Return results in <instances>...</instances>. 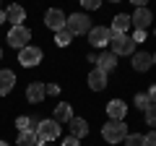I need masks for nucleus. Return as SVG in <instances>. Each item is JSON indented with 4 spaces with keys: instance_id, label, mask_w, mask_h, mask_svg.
Returning a JSON list of instances; mask_svg holds the SVG:
<instances>
[{
    "instance_id": "nucleus-25",
    "label": "nucleus",
    "mask_w": 156,
    "mask_h": 146,
    "mask_svg": "<svg viewBox=\"0 0 156 146\" xmlns=\"http://www.w3.org/2000/svg\"><path fill=\"white\" fill-rule=\"evenodd\" d=\"M148 104H151V102H148V97H146V94H138V97H135V107H138V110H146Z\"/></svg>"
},
{
    "instance_id": "nucleus-2",
    "label": "nucleus",
    "mask_w": 156,
    "mask_h": 146,
    "mask_svg": "<svg viewBox=\"0 0 156 146\" xmlns=\"http://www.w3.org/2000/svg\"><path fill=\"white\" fill-rule=\"evenodd\" d=\"M101 138H104L107 144H120V141L128 138V125H125L122 120H109V123L101 128Z\"/></svg>"
},
{
    "instance_id": "nucleus-3",
    "label": "nucleus",
    "mask_w": 156,
    "mask_h": 146,
    "mask_svg": "<svg viewBox=\"0 0 156 146\" xmlns=\"http://www.w3.org/2000/svg\"><path fill=\"white\" fill-rule=\"evenodd\" d=\"M109 45H112V55H135V42L130 39L128 34H115L112 31V39H109Z\"/></svg>"
},
{
    "instance_id": "nucleus-29",
    "label": "nucleus",
    "mask_w": 156,
    "mask_h": 146,
    "mask_svg": "<svg viewBox=\"0 0 156 146\" xmlns=\"http://www.w3.org/2000/svg\"><path fill=\"white\" fill-rule=\"evenodd\" d=\"M146 146H156V130H151V133L146 136Z\"/></svg>"
},
{
    "instance_id": "nucleus-1",
    "label": "nucleus",
    "mask_w": 156,
    "mask_h": 146,
    "mask_svg": "<svg viewBox=\"0 0 156 146\" xmlns=\"http://www.w3.org/2000/svg\"><path fill=\"white\" fill-rule=\"evenodd\" d=\"M34 133H37L39 138V146L50 144V141L60 138V123H55V120H39L37 128H34Z\"/></svg>"
},
{
    "instance_id": "nucleus-30",
    "label": "nucleus",
    "mask_w": 156,
    "mask_h": 146,
    "mask_svg": "<svg viewBox=\"0 0 156 146\" xmlns=\"http://www.w3.org/2000/svg\"><path fill=\"white\" fill-rule=\"evenodd\" d=\"M60 146H78V138H73V136H68V138H62Z\"/></svg>"
},
{
    "instance_id": "nucleus-33",
    "label": "nucleus",
    "mask_w": 156,
    "mask_h": 146,
    "mask_svg": "<svg viewBox=\"0 0 156 146\" xmlns=\"http://www.w3.org/2000/svg\"><path fill=\"white\" fill-rule=\"evenodd\" d=\"M151 65H156V55H154V57H151Z\"/></svg>"
},
{
    "instance_id": "nucleus-36",
    "label": "nucleus",
    "mask_w": 156,
    "mask_h": 146,
    "mask_svg": "<svg viewBox=\"0 0 156 146\" xmlns=\"http://www.w3.org/2000/svg\"><path fill=\"white\" fill-rule=\"evenodd\" d=\"M44 146H50V144H44Z\"/></svg>"
},
{
    "instance_id": "nucleus-13",
    "label": "nucleus",
    "mask_w": 156,
    "mask_h": 146,
    "mask_svg": "<svg viewBox=\"0 0 156 146\" xmlns=\"http://www.w3.org/2000/svg\"><path fill=\"white\" fill-rule=\"evenodd\" d=\"M96 68H99L101 73H109L117 68V55H112V52H101L99 57H96Z\"/></svg>"
},
{
    "instance_id": "nucleus-34",
    "label": "nucleus",
    "mask_w": 156,
    "mask_h": 146,
    "mask_svg": "<svg viewBox=\"0 0 156 146\" xmlns=\"http://www.w3.org/2000/svg\"><path fill=\"white\" fill-rule=\"evenodd\" d=\"M0 146H8V144H5V141H0Z\"/></svg>"
},
{
    "instance_id": "nucleus-10",
    "label": "nucleus",
    "mask_w": 156,
    "mask_h": 146,
    "mask_svg": "<svg viewBox=\"0 0 156 146\" xmlns=\"http://www.w3.org/2000/svg\"><path fill=\"white\" fill-rule=\"evenodd\" d=\"M107 115H109V120H122L125 115H128V104H125L122 99L107 102Z\"/></svg>"
},
{
    "instance_id": "nucleus-15",
    "label": "nucleus",
    "mask_w": 156,
    "mask_h": 146,
    "mask_svg": "<svg viewBox=\"0 0 156 146\" xmlns=\"http://www.w3.org/2000/svg\"><path fill=\"white\" fill-rule=\"evenodd\" d=\"M76 118V115H73V107L68 104V102H60V104L55 107V123H70V120Z\"/></svg>"
},
{
    "instance_id": "nucleus-22",
    "label": "nucleus",
    "mask_w": 156,
    "mask_h": 146,
    "mask_svg": "<svg viewBox=\"0 0 156 146\" xmlns=\"http://www.w3.org/2000/svg\"><path fill=\"white\" fill-rule=\"evenodd\" d=\"M125 146H146V136L143 133H130L125 138Z\"/></svg>"
},
{
    "instance_id": "nucleus-32",
    "label": "nucleus",
    "mask_w": 156,
    "mask_h": 146,
    "mask_svg": "<svg viewBox=\"0 0 156 146\" xmlns=\"http://www.w3.org/2000/svg\"><path fill=\"white\" fill-rule=\"evenodd\" d=\"M5 21H8V18H5V11H0V26H3Z\"/></svg>"
},
{
    "instance_id": "nucleus-4",
    "label": "nucleus",
    "mask_w": 156,
    "mask_h": 146,
    "mask_svg": "<svg viewBox=\"0 0 156 146\" xmlns=\"http://www.w3.org/2000/svg\"><path fill=\"white\" fill-rule=\"evenodd\" d=\"M91 18L86 16V13H73V16H68V21H65V29L76 37V34H89L91 31Z\"/></svg>"
},
{
    "instance_id": "nucleus-6",
    "label": "nucleus",
    "mask_w": 156,
    "mask_h": 146,
    "mask_svg": "<svg viewBox=\"0 0 156 146\" xmlns=\"http://www.w3.org/2000/svg\"><path fill=\"white\" fill-rule=\"evenodd\" d=\"M18 63H21L23 68H34L42 63V50L34 45H26L23 50H18Z\"/></svg>"
},
{
    "instance_id": "nucleus-19",
    "label": "nucleus",
    "mask_w": 156,
    "mask_h": 146,
    "mask_svg": "<svg viewBox=\"0 0 156 146\" xmlns=\"http://www.w3.org/2000/svg\"><path fill=\"white\" fill-rule=\"evenodd\" d=\"M133 68L138 73H146L151 68V55H148V52H135V55H133Z\"/></svg>"
},
{
    "instance_id": "nucleus-18",
    "label": "nucleus",
    "mask_w": 156,
    "mask_h": 146,
    "mask_svg": "<svg viewBox=\"0 0 156 146\" xmlns=\"http://www.w3.org/2000/svg\"><path fill=\"white\" fill-rule=\"evenodd\" d=\"M130 26H133V24H130V16H125V13H117V16L112 18V31L115 34H125Z\"/></svg>"
},
{
    "instance_id": "nucleus-21",
    "label": "nucleus",
    "mask_w": 156,
    "mask_h": 146,
    "mask_svg": "<svg viewBox=\"0 0 156 146\" xmlns=\"http://www.w3.org/2000/svg\"><path fill=\"white\" fill-rule=\"evenodd\" d=\"M73 42V34L68 31V29H60V31H55V45L57 47H68Z\"/></svg>"
},
{
    "instance_id": "nucleus-28",
    "label": "nucleus",
    "mask_w": 156,
    "mask_h": 146,
    "mask_svg": "<svg viewBox=\"0 0 156 146\" xmlns=\"http://www.w3.org/2000/svg\"><path fill=\"white\" fill-rule=\"evenodd\" d=\"M146 97H148V102H151V104H156V84L151 86L148 91H146Z\"/></svg>"
},
{
    "instance_id": "nucleus-26",
    "label": "nucleus",
    "mask_w": 156,
    "mask_h": 146,
    "mask_svg": "<svg viewBox=\"0 0 156 146\" xmlns=\"http://www.w3.org/2000/svg\"><path fill=\"white\" fill-rule=\"evenodd\" d=\"M99 5H101L99 0H83V8H86V11H96Z\"/></svg>"
},
{
    "instance_id": "nucleus-5",
    "label": "nucleus",
    "mask_w": 156,
    "mask_h": 146,
    "mask_svg": "<svg viewBox=\"0 0 156 146\" xmlns=\"http://www.w3.org/2000/svg\"><path fill=\"white\" fill-rule=\"evenodd\" d=\"M29 39H31V31H29L23 24H21V26H11V31H8V45H11V47L23 50Z\"/></svg>"
},
{
    "instance_id": "nucleus-35",
    "label": "nucleus",
    "mask_w": 156,
    "mask_h": 146,
    "mask_svg": "<svg viewBox=\"0 0 156 146\" xmlns=\"http://www.w3.org/2000/svg\"><path fill=\"white\" fill-rule=\"evenodd\" d=\"M0 57H3V50H0Z\"/></svg>"
},
{
    "instance_id": "nucleus-8",
    "label": "nucleus",
    "mask_w": 156,
    "mask_h": 146,
    "mask_svg": "<svg viewBox=\"0 0 156 146\" xmlns=\"http://www.w3.org/2000/svg\"><path fill=\"white\" fill-rule=\"evenodd\" d=\"M109 39H112V29H107V26H91L89 42L94 47H107V45H109Z\"/></svg>"
},
{
    "instance_id": "nucleus-17",
    "label": "nucleus",
    "mask_w": 156,
    "mask_h": 146,
    "mask_svg": "<svg viewBox=\"0 0 156 146\" xmlns=\"http://www.w3.org/2000/svg\"><path fill=\"white\" fill-rule=\"evenodd\" d=\"M5 18H8V24H13V26H21V21L26 18V11H23L21 5H8Z\"/></svg>"
},
{
    "instance_id": "nucleus-7",
    "label": "nucleus",
    "mask_w": 156,
    "mask_h": 146,
    "mask_svg": "<svg viewBox=\"0 0 156 146\" xmlns=\"http://www.w3.org/2000/svg\"><path fill=\"white\" fill-rule=\"evenodd\" d=\"M151 21H154V16H151V11L148 8H135V13L130 16V24L135 26V31H146V29L151 26Z\"/></svg>"
},
{
    "instance_id": "nucleus-20",
    "label": "nucleus",
    "mask_w": 156,
    "mask_h": 146,
    "mask_svg": "<svg viewBox=\"0 0 156 146\" xmlns=\"http://www.w3.org/2000/svg\"><path fill=\"white\" fill-rule=\"evenodd\" d=\"M18 146H39V138L34 130H21L18 133Z\"/></svg>"
},
{
    "instance_id": "nucleus-31",
    "label": "nucleus",
    "mask_w": 156,
    "mask_h": 146,
    "mask_svg": "<svg viewBox=\"0 0 156 146\" xmlns=\"http://www.w3.org/2000/svg\"><path fill=\"white\" fill-rule=\"evenodd\" d=\"M130 39H133L135 45H138V42H143V39H146V31H135L133 37H130Z\"/></svg>"
},
{
    "instance_id": "nucleus-9",
    "label": "nucleus",
    "mask_w": 156,
    "mask_h": 146,
    "mask_svg": "<svg viewBox=\"0 0 156 146\" xmlns=\"http://www.w3.org/2000/svg\"><path fill=\"white\" fill-rule=\"evenodd\" d=\"M65 13L62 11H57V8H50V11L44 13V24H47V29H52V31H60V29H65Z\"/></svg>"
},
{
    "instance_id": "nucleus-24",
    "label": "nucleus",
    "mask_w": 156,
    "mask_h": 146,
    "mask_svg": "<svg viewBox=\"0 0 156 146\" xmlns=\"http://www.w3.org/2000/svg\"><path fill=\"white\" fill-rule=\"evenodd\" d=\"M16 128H18V133H21V130H34V118H18L16 120Z\"/></svg>"
},
{
    "instance_id": "nucleus-12",
    "label": "nucleus",
    "mask_w": 156,
    "mask_h": 146,
    "mask_svg": "<svg viewBox=\"0 0 156 146\" xmlns=\"http://www.w3.org/2000/svg\"><path fill=\"white\" fill-rule=\"evenodd\" d=\"M13 86H16V73L13 71H0V97H5L13 91Z\"/></svg>"
},
{
    "instance_id": "nucleus-27",
    "label": "nucleus",
    "mask_w": 156,
    "mask_h": 146,
    "mask_svg": "<svg viewBox=\"0 0 156 146\" xmlns=\"http://www.w3.org/2000/svg\"><path fill=\"white\" fill-rule=\"evenodd\" d=\"M44 91L55 97V94H60V86H57V84H44Z\"/></svg>"
},
{
    "instance_id": "nucleus-11",
    "label": "nucleus",
    "mask_w": 156,
    "mask_h": 146,
    "mask_svg": "<svg viewBox=\"0 0 156 146\" xmlns=\"http://www.w3.org/2000/svg\"><path fill=\"white\" fill-rule=\"evenodd\" d=\"M44 97H47V91H44V84H42V81H34V84H29V89H26V99L31 102V104H39Z\"/></svg>"
},
{
    "instance_id": "nucleus-16",
    "label": "nucleus",
    "mask_w": 156,
    "mask_h": 146,
    "mask_svg": "<svg viewBox=\"0 0 156 146\" xmlns=\"http://www.w3.org/2000/svg\"><path fill=\"white\" fill-rule=\"evenodd\" d=\"M104 86H107V73H101L99 68L89 71V89H94V91H101Z\"/></svg>"
},
{
    "instance_id": "nucleus-14",
    "label": "nucleus",
    "mask_w": 156,
    "mask_h": 146,
    "mask_svg": "<svg viewBox=\"0 0 156 146\" xmlns=\"http://www.w3.org/2000/svg\"><path fill=\"white\" fill-rule=\"evenodd\" d=\"M68 128H70L73 138H83V136H89V123H86L83 118H73L70 123H68Z\"/></svg>"
},
{
    "instance_id": "nucleus-23",
    "label": "nucleus",
    "mask_w": 156,
    "mask_h": 146,
    "mask_svg": "<svg viewBox=\"0 0 156 146\" xmlns=\"http://www.w3.org/2000/svg\"><path fill=\"white\" fill-rule=\"evenodd\" d=\"M143 112H146V125H151V130H154L156 128V104H148Z\"/></svg>"
}]
</instances>
